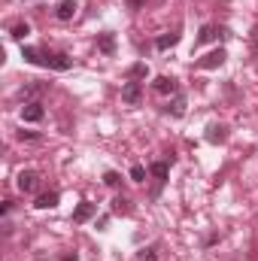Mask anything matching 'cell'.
Listing matches in <instances>:
<instances>
[{
    "label": "cell",
    "mask_w": 258,
    "mask_h": 261,
    "mask_svg": "<svg viewBox=\"0 0 258 261\" xmlns=\"http://www.w3.org/2000/svg\"><path fill=\"white\" fill-rule=\"evenodd\" d=\"M225 58H228V52H225V49H213L210 55H203V58H197V61H194V70H216V67L225 64Z\"/></svg>",
    "instance_id": "1"
},
{
    "label": "cell",
    "mask_w": 258,
    "mask_h": 261,
    "mask_svg": "<svg viewBox=\"0 0 258 261\" xmlns=\"http://www.w3.org/2000/svg\"><path fill=\"white\" fill-rule=\"evenodd\" d=\"M21 58H24L28 64L52 67V55H49V52H43V49H34V46H24V49H21Z\"/></svg>",
    "instance_id": "2"
},
{
    "label": "cell",
    "mask_w": 258,
    "mask_h": 261,
    "mask_svg": "<svg viewBox=\"0 0 258 261\" xmlns=\"http://www.w3.org/2000/svg\"><path fill=\"white\" fill-rule=\"evenodd\" d=\"M149 173H152V179H155V189H152V197L161 192V186L167 182V173H170V164L167 161H155L152 167H149Z\"/></svg>",
    "instance_id": "3"
},
{
    "label": "cell",
    "mask_w": 258,
    "mask_h": 261,
    "mask_svg": "<svg viewBox=\"0 0 258 261\" xmlns=\"http://www.w3.org/2000/svg\"><path fill=\"white\" fill-rule=\"evenodd\" d=\"M15 186H18L24 195H31V192H37V186H40V173H37V170H21L18 179H15Z\"/></svg>",
    "instance_id": "4"
},
{
    "label": "cell",
    "mask_w": 258,
    "mask_h": 261,
    "mask_svg": "<svg viewBox=\"0 0 258 261\" xmlns=\"http://www.w3.org/2000/svg\"><path fill=\"white\" fill-rule=\"evenodd\" d=\"M140 97H143V85H140V82H134V79H128V82L122 85V100L131 103V107H137V103H140Z\"/></svg>",
    "instance_id": "5"
},
{
    "label": "cell",
    "mask_w": 258,
    "mask_h": 261,
    "mask_svg": "<svg viewBox=\"0 0 258 261\" xmlns=\"http://www.w3.org/2000/svg\"><path fill=\"white\" fill-rule=\"evenodd\" d=\"M152 88H155L158 94H179V82H176L173 76H158V79L152 82Z\"/></svg>",
    "instance_id": "6"
},
{
    "label": "cell",
    "mask_w": 258,
    "mask_h": 261,
    "mask_svg": "<svg viewBox=\"0 0 258 261\" xmlns=\"http://www.w3.org/2000/svg\"><path fill=\"white\" fill-rule=\"evenodd\" d=\"M43 116H46V110H43L40 100H31V103L21 107V119H24V122H40Z\"/></svg>",
    "instance_id": "7"
},
{
    "label": "cell",
    "mask_w": 258,
    "mask_h": 261,
    "mask_svg": "<svg viewBox=\"0 0 258 261\" xmlns=\"http://www.w3.org/2000/svg\"><path fill=\"white\" fill-rule=\"evenodd\" d=\"M203 137H207V143L219 146V143H225V140H228V128H225V125H216V122H213V125L207 128V134H203Z\"/></svg>",
    "instance_id": "8"
},
{
    "label": "cell",
    "mask_w": 258,
    "mask_h": 261,
    "mask_svg": "<svg viewBox=\"0 0 258 261\" xmlns=\"http://www.w3.org/2000/svg\"><path fill=\"white\" fill-rule=\"evenodd\" d=\"M94 210H97V206H94V203H88V200H85V203H79V206L73 210V222H76V225L88 222V219L94 216Z\"/></svg>",
    "instance_id": "9"
},
{
    "label": "cell",
    "mask_w": 258,
    "mask_h": 261,
    "mask_svg": "<svg viewBox=\"0 0 258 261\" xmlns=\"http://www.w3.org/2000/svg\"><path fill=\"white\" fill-rule=\"evenodd\" d=\"M58 200H61L58 192H46V195H40L37 200H34V206H37V210H55V206H58Z\"/></svg>",
    "instance_id": "10"
},
{
    "label": "cell",
    "mask_w": 258,
    "mask_h": 261,
    "mask_svg": "<svg viewBox=\"0 0 258 261\" xmlns=\"http://www.w3.org/2000/svg\"><path fill=\"white\" fill-rule=\"evenodd\" d=\"M216 37H225V31L216 28V24H203L200 34H197V43H210V40H216Z\"/></svg>",
    "instance_id": "11"
},
{
    "label": "cell",
    "mask_w": 258,
    "mask_h": 261,
    "mask_svg": "<svg viewBox=\"0 0 258 261\" xmlns=\"http://www.w3.org/2000/svg\"><path fill=\"white\" fill-rule=\"evenodd\" d=\"M164 110H167L173 119H183V116H186V97H183V94H176V97H173Z\"/></svg>",
    "instance_id": "12"
},
{
    "label": "cell",
    "mask_w": 258,
    "mask_h": 261,
    "mask_svg": "<svg viewBox=\"0 0 258 261\" xmlns=\"http://www.w3.org/2000/svg\"><path fill=\"white\" fill-rule=\"evenodd\" d=\"M128 79H134V82H140V79H146L149 76V67L143 64V61H137V64H131L128 67V73H125Z\"/></svg>",
    "instance_id": "13"
},
{
    "label": "cell",
    "mask_w": 258,
    "mask_h": 261,
    "mask_svg": "<svg viewBox=\"0 0 258 261\" xmlns=\"http://www.w3.org/2000/svg\"><path fill=\"white\" fill-rule=\"evenodd\" d=\"M97 49H100L104 55H113V52H116V37H113V34H100Z\"/></svg>",
    "instance_id": "14"
},
{
    "label": "cell",
    "mask_w": 258,
    "mask_h": 261,
    "mask_svg": "<svg viewBox=\"0 0 258 261\" xmlns=\"http://www.w3.org/2000/svg\"><path fill=\"white\" fill-rule=\"evenodd\" d=\"M55 15H58L61 21H70V18L76 15V3H73V0H64V3H61V6L55 9Z\"/></svg>",
    "instance_id": "15"
},
{
    "label": "cell",
    "mask_w": 258,
    "mask_h": 261,
    "mask_svg": "<svg viewBox=\"0 0 258 261\" xmlns=\"http://www.w3.org/2000/svg\"><path fill=\"white\" fill-rule=\"evenodd\" d=\"M73 67V58L64 55V52H58V55H52V70H70Z\"/></svg>",
    "instance_id": "16"
},
{
    "label": "cell",
    "mask_w": 258,
    "mask_h": 261,
    "mask_svg": "<svg viewBox=\"0 0 258 261\" xmlns=\"http://www.w3.org/2000/svg\"><path fill=\"white\" fill-rule=\"evenodd\" d=\"M176 43H179V34H164V37L155 40V49L164 52V49H170V46H176Z\"/></svg>",
    "instance_id": "17"
},
{
    "label": "cell",
    "mask_w": 258,
    "mask_h": 261,
    "mask_svg": "<svg viewBox=\"0 0 258 261\" xmlns=\"http://www.w3.org/2000/svg\"><path fill=\"white\" fill-rule=\"evenodd\" d=\"M113 213H116V216H128L131 213V200L128 197H116V200H113Z\"/></svg>",
    "instance_id": "18"
},
{
    "label": "cell",
    "mask_w": 258,
    "mask_h": 261,
    "mask_svg": "<svg viewBox=\"0 0 258 261\" xmlns=\"http://www.w3.org/2000/svg\"><path fill=\"white\" fill-rule=\"evenodd\" d=\"M40 91H46V85H24V88H21V97L31 103V97H37Z\"/></svg>",
    "instance_id": "19"
},
{
    "label": "cell",
    "mask_w": 258,
    "mask_h": 261,
    "mask_svg": "<svg viewBox=\"0 0 258 261\" xmlns=\"http://www.w3.org/2000/svg\"><path fill=\"white\" fill-rule=\"evenodd\" d=\"M9 34H12L15 40H24V37L31 34V24H24V21H21V24H12V31H9Z\"/></svg>",
    "instance_id": "20"
},
{
    "label": "cell",
    "mask_w": 258,
    "mask_h": 261,
    "mask_svg": "<svg viewBox=\"0 0 258 261\" xmlns=\"http://www.w3.org/2000/svg\"><path fill=\"white\" fill-rule=\"evenodd\" d=\"M131 179H134V182H146V167H143V164H134V167H131Z\"/></svg>",
    "instance_id": "21"
},
{
    "label": "cell",
    "mask_w": 258,
    "mask_h": 261,
    "mask_svg": "<svg viewBox=\"0 0 258 261\" xmlns=\"http://www.w3.org/2000/svg\"><path fill=\"white\" fill-rule=\"evenodd\" d=\"M104 182H107V186H110V189H116V186H119V182H122V176H119V173H116V170H107V173H104Z\"/></svg>",
    "instance_id": "22"
},
{
    "label": "cell",
    "mask_w": 258,
    "mask_h": 261,
    "mask_svg": "<svg viewBox=\"0 0 258 261\" xmlns=\"http://www.w3.org/2000/svg\"><path fill=\"white\" fill-rule=\"evenodd\" d=\"M125 6L131 12H140V9H146V0H125Z\"/></svg>",
    "instance_id": "23"
},
{
    "label": "cell",
    "mask_w": 258,
    "mask_h": 261,
    "mask_svg": "<svg viewBox=\"0 0 258 261\" xmlns=\"http://www.w3.org/2000/svg\"><path fill=\"white\" fill-rule=\"evenodd\" d=\"M155 252H158L155 246H149V249H143V252H140V261H155Z\"/></svg>",
    "instance_id": "24"
},
{
    "label": "cell",
    "mask_w": 258,
    "mask_h": 261,
    "mask_svg": "<svg viewBox=\"0 0 258 261\" xmlns=\"http://www.w3.org/2000/svg\"><path fill=\"white\" fill-rule=\"evenodd\" d=\"M40 134H34V130H18V140H37Z\"/></svg>",
    "instance_id": "25"
},
{
    "label": "cell",
    "mask_w": 258,
    "mask_h": 261,
    "mask_svg": "<svg viewBox=\"0 0 258 261\" xmlns=\"http://www.w3.org/2000/svg\"><path fill=\"white\" fill-rule=\"evenodd\" d=\"M61 261H79V258H76V252H73V255H64Z\"/></svg>",
    "instance_id": "26"
}]
</instances>
